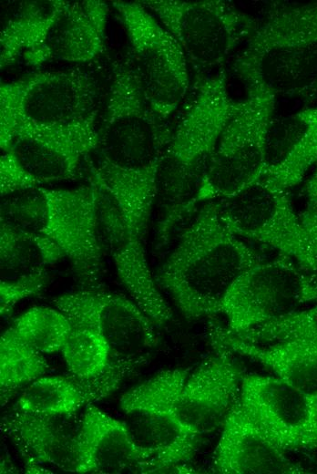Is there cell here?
Returning <instances> with one entry per match:
<instances>
[{
	"instance_id": "8992f818",
	"label": "cell",
	"mask_w": 317,
	"mask_h": 474,
	"mask_svg": "<svg viewBox=\"0 0 317 474\" xmlns=\"http://www.w3.org/2000/svg\"><path fill=\"white\" fill-rule=\"evenodd\" d=\"M189 368L161 370L120 397L124 423L136 449L135 472L196 473L188 466L201 437L186 428L176 403Z\"/></svg>"
},
{
	"instance_id": "6da1fadb",
	"label": "cell",
	"mask_w": 317,
	"mask_h": 474,
	"mask_svg": "<svg viewBox=\"0 0 317 474\" xmlns=\"http://www.w3.org/2000/svg\"><path fill=\"white\" fill-rule=\"evenodd\" d=\"M171 132L146 102L129 58L118 64L88 164L91 180L112 202L128 232L143 241Z\"/></svg>"
},
{
	"instance_id": "1f68e13d",
	"label": "cell",
	"mask_w": 317,
	"mask_h": 474,
	"mask_svg": "<svg viewBox=\"0 0 317 474\" xmlns=\"http://www.w3.org/2000/svg\"><path fill=\"white\" fill-rule=\"evenodd\" d=\"M300 218L317 261V209L307 208L304 211L300 213Z\"/></svg>"
},
{
	"instance_id": "7a4b0ae2",
	"label": "cell",
	"mask_w": 317,
	"mask_h": 474,
	"mask_svg": "<svg viewBox=\"0 0 317 474\" xmlns=\"http://www.w3.org/2000/svg\"><path fill=\"white\" fill-rule=\"evenodd\" d=\"M261 255L222 221L217 201L203 203L155 275L188 320L220 313L229 289Z\"/></svg>"
},
{
	"instance_id": "2e32d148",
	"label": "cell",
	"mask_w": 317,
	"mask_h": 474,
	"mask_svg": "<svg viewBox=\"0 0 317 474\" xmlns=\"http://www.w3.org/2000/svg\"><path fill=\"white\" fill-rule=\"evenodd\" d=\"M210 341L213 354L190 371L176 403L179 420L200 437L222 427L239 400L244 375L233 351Z\"/></svg>"
},
{
	"instance_id": "3957f363",
	"label": "cell",
	"mask_w": 317,
	"mask_h": 474,
	"mask_svg": "<svg viewBox=\"0 0 317 474\" xmlns=\"http://www.w3.org/2000/svg\"><path fill=\"white\" fill-rule=\"evenodd\" d=\"M237 105L220 68L202 79L186 110L172 129L158 176L162 216L157 243L165 245L170 232L193 207V199L218 139Z\"/></svg>"
},
{
	"instance_id": "7c38bea8",
	"label": "cell",
	"mask_w": 317,
	"mask_h": 474,
	"mask_svg": "<svg viewBox=\"0 0 317 474\" xmlns=\"http://www.w3.org/2000/svg\"><path fill=\"white\" fill-rule=\"evenodd\" d=\"M174 36L189 63L199 70L220 69L249 38L257 20L224 0H143Z\"/></svg>"
},
{
	"instance_id": "7402d4cb",
	"label": "cell",
	"mask_w": 317,
	"mask_h": 474,
	"mask_svg": "<svg viewBox=\"0 0 317 474\" xmlns=\"http://www.w3.org/2000/svg\"><path fill=\"white\" fill-rule=\"evenodd\" d=\"M210 339L248 357L294 387L317 396V345L299 341L253 343L216 321L209 322Z\"/></svg>"
},
{
	"instance_id": "f1b7e54d",
	"label": "cell",
	"mask_w": 317,
	"mask_h": 474,
	"mask_svg": "<svg viewBox=\"0 0 317 474\" xmlns=\"http://www.w3.org/2000/svg\"><path fill=\"white\" fill-rule=\"evenodd\" d=\"M60 352L68 375L79 382L97 377L114 361L107 342L86 328L72 327Z\"/></svg>"
},
{
	"instance_id": "e0dca14e",
	"label": "cell",
	"mask_w": 317,
	"mask_h": 474,
	"mask_svg": "<svg viewBox=\"0 0 317 474\" xmlns=\"http://www.w3.org/2000/svg\"><path fill=\"white\" fill-rule=\"evenodd\" d=\"M99 221L102 245L106 246L128 296L157 327L167 324L172 319V310L151 273L146 242L128 232L112 202L102 191Z\"/></svg>"
},
{
	"instance_id": "d6986e66",
	"label": "cell",
	"mask_w": 317,
	"mask_h": 474,
	"mask_svg": "<svg viewBox=\"0 0 317 474\" xmlns=\"http://www.w3.org/2000/svg\"><path fill=\"white\" fill-rule=\"evenodd\" d=\"M211 469L220 474L309 472L262 432L240 404V397L222 425Z\"/></svg>"
},
{
	"instance_id": "5b68a950",
	"label": "cell",
	"mask_w": 317,
	"mask_h": 474,
	"mask_svg": "<svg viewBox=\"0 0 317 474\" xmlns=\"http://www.w3.org/2000/svg\"><path fill=\"white\" fill-rule=\"evenodd\" d=\"M1 217L62 251L81 289H102L101 191L92 181L70 189L37 187L1 197Z\"/></svg>"
},
{
	"instance_id": "83f0119b",
	"label": "cell",
	"mask_w": 317,
	"mask_h": 474,
	"mask_svg": "<svg viewBox=\"0 0 317 474\" xmlns=\"http://www.w3.org/2000/svg\"><path fill=\"white\" fill-rule=\"evenodd\" d=\"M29 345L42 354L60 352L72 325L57 308L35 306L19 315L11 325Z\"/></svg>"
},
{
	"instance_id": "ac0fdd59",
	"label": "cell",
	"mask_w": 317,
	"mask_h": 474,
	"mask_svg": "<svg viewBox=\"0 0 317 474\" xmlns=\"http://www.w3.org/2000/svg\"><path fill=\"white\" fill-rule=\"evenodd\" d=\"M109 12L104 1L63 0L41 45L24 62L38 67L54 61H93L104 49Z\"/></svg>"
},
{
	"instance_id": "ffe728a7",
	"label": "cell",
	"mask_w": 317,
	"mask_h": 474,
	"mask_svg": "<svg viewBox=\"0 0 317 474\" xmlns=\"http://www.w3.org/2000/svg\"><path fill=\"white\" fill-rule=\"evenodd\" d=\"M81 418L77 412L40 415L13 407L2 417L1 428L18 448L26 464H47L76 472Z\"/></svg>"
},
{
	"instance_id": "52a82bcc",
	"label": "cell",
	"mask_w": 317,
	"mask_h": 474,
	"mask_svg": "<svg viewBox=\"0 0 317 474\" xmlns=\"http://www.w3.org/2000/svg\"><path fill=\"white\" fill-rule=\"evenodd\" d=\"M97 87L77 70H40L0 86V148L17 135L97 118Z\"/></svg>"
},
{
	"instance_id": "d4e9b609",
	"label": "cell",
	"mask_w": 317,
	"mask_h": 474,
	"mask_svg": "<svg viewBox=\"0 0 317 474\" xmlns=\"http://www.w3.org/2000/svg\"><path fill=\"white\" fill-rule=\"evenodd\" d=\"M65 259L51 240L0 220V276L14 280L47 272Z\"/></svg>"
},
{
	"instance_id": "f546056e",
	"label": "cell",
	"mask_w": 317,
	"mask_h": 474,
	"mask_svg": "<svg viewBox=\"0 0 317 474\" xmlns=\"http://www.w3.org/2000/svg\"><path fill=\"white\" fill-rule=\"evenodd\" d=\"M235 335L253 343L299 341L317 345V304Z\"/></svg>"
},
{
	"instance_id": "d6a6232c",
	"label": "cell",
	"mask_w": 317,
	"mask_h": 474,
	"mask_svg": "<svg viewBox=\"0 0 317 474\" xmlns=\"http://www.w3.org/2000/svg\"><path fill=\"white\" fill-rule=\"evenodd\" d=\"M303 193L307 201V208L317 209V161L304 184Z\"/></svg>"
},
{
	"instance_id": "4316f807",
	"label": "cell",
	"mask_w": 317,
	"mask_h": 474,
	"mask_svg": "<svg viewBox=\"0 0 317 474\" xmlns=\"http://www.w3.org/2000/svg\"><path fill=\"white\" fill-rule=\"evenodd\" d=\"M48 365L44 354L26 343L12 326L0 339L1 404L5 406L17 389L44 376Z\"/></svg>"
},
{
	"instance_id": "5bb4252c",
	"label": "cell",
	"mask_w": 317,
	"mask_h": 474,
	"mask_svg": "<svg viewBox=\"0 0 317 474\" xmlns=\"http://www.w3.org/2000/svg\"><path fill=\"white\" fill-rule=\"evenodd\" d=\"M52 303L72 327L100 335L114 359L141 366L158 345L157 326L129 296L103 289H80L62 294Z\"/></svg>"
},
{
	"instance_id": "277c9868",
	"label": "cell",
	"mask_w": 317,
	"mask_h": 474,
	"mask_svg": "<svg viewBox=\"0 0 317 474\" xmlns=\"http://www.w3.org/2000/svg\"><path fill=\"white\" fill-rule=\"evenodd\" d=\"M232 68L244 85L278 96L317 92V2H272L245 41Z\"/></svg>"
},
{
	"instance_id": "30bf717a",
	"label": "cell",
	"mask_w": 317,
	"mask_h": 474,
	"mask_svg": "<svg viewBox=\"0 0 317 474\" xmlns=\"http://www.w3.org/2000/svg\"><path fill=\"white\" fill-rule=\"evenodd\" d=\"M97 119L13 138L1 147V197L76 178L98 138Z\"/></svg>"
},
{
	"instance_id": "603a6c76",
	"label": "cell",
	"mask_w": 317,
	"mask_h": 474,
	"mask_svg": "<svg viewBox=\"0 0 317 474\" xmlns=\"http://www.w3.org/2000/svg\"><path fill=\"white\" fill-rule=\"evenodd\" d=\"M77 451V473L135 472L136 449L124 421L93 404L82 415Z\"/></svg>"
},
{
	"instance_id": "cb8c5ba5",
	"label": "cell",
	"mask_w": 317,
	"mask_h": 474,
	"mask_svg": "<svg viewBox=\"0 0 317 474\" xmlns=\"http://www.w3.org/2000/svg\"><path fill=\"white\" fill-rule=\"evenodd\" d=\"M63 0L19 1L4 18L0 34V66L25 60L41 45Z\"/></svg>"
},
{
	"instance_id": "484cf974",
	"label": "cell",
	"mask_w": 317,
	"mask_h": 474,
	"mask_svg": "<svg viewBox=\"0 0 317 474\" xmlns=\"http://www.w3.org/2000/svg\"><path fill=\"white\" fill-rule=\"evenodd\" d=\"M89 405L71 376H40L20 393L13 407L40 415H66Z\"/></svg>"
},
{
	"instance_id": "9c48e42d",
	"label": "cell",
	"mask_w": 317,
	"mask_h": 474,
	"mask_svg": "<svg viewBox=\"0 0 317 474\" xmlns=\"http://www.w3.org/2000/svg\"><path fill=\"white\" fill-rule=\"evenodd\" d=\"M111 6L126 33L141 93L166 121L189 93V61L174 36L140 1H112Z\"/></svg>"
},
{
	"instance_id": "9a60e30c",
	"label": "cell",
	"mask_w": 317,
	"mask_h": 474,
	"mask_svg": "<svg viewBox=\"0 0 317 474\" xmlns=\"http://www.w3.org/2000/svg\"><path fill=\"white\" fill-rule=\"evenodd\" d=\"M240 402L262 432L284 451L317 449V396L273 375L244 374Z\"/></svg>"
},
{
	"instance_id": "44dd1931",
	"label": "cell",
	"mask_w": 317,
	"mask_h": 474,
	"mask_svg": "<svg viewBox=\"0 0 317 474\" xmlns=\"http://www.w3.org/2000/svg\"><path fill=\"white\" fill-rule=\"evenodd\" d=\"M317 161V106L273 118L268 129L262 177L289 191Z\"/></svg>"
},
{
	"instance_id": "4dcf8cb0",
	"label": "cell",
	"mask_w": 317,
	"mask_h": 474,
	"mask_svg": "<svg viewBox=\"0 0 317 474\" xmlns=\"http://www.w3.org/2000/svg\"><path fill=\"white\" fill-rule=\"evenodd\" d=\"M47 282V272L17 278L0 280V313L7 316L20 301L38 295Z\"/></svg>"
},
{
	"instance_id": "4fadbf2b",
	"label": "cell",
	"mask_w": 317,
	"mask_h": 474,
	"mask_svg": "<svg viewBox=\"0 0 317 474\" xmlns=\"http://www.w3.org/2000/svg\"><path fill=\"white\" fill-rule=\"evenodd\" d=\"M217 201L222 221L234 233L289 256L317 274V261L288 191L261 178Z\"/></svg>"
},
{
	"instance_id": "8fae6325",
	"label": "cell",
	"mask_w": 317,
	"mask_h": 474,
	"mask_svg": "<svg viewBox=\"0 0 317 474\" xmlns=\"http://www.w3.org/2000/svg\"><path fill=\"white\" fill-rule=\"evenodd\" d=\"M317 302V274L278 254L245 270L226 294L220 313L226 327L241 334Z\"/></svg>"
},
{
	"instance_id": "ba28073f",
	"label": "cell",
	"mask_w": 317,
	"mask_h": 474,
	"mask_svg": "<svg viewBox=\"0 0 317 474\" xmlns=\"http://www.w3.org/2000/svg\"><path fill=\"white\" fill-rule=\"evenodd\" d=\"M244 98L223 129L193 199L199 203L233 196L262 177L265 143L276 97L246 85Z\"/></svg>"
}]
</instances>
